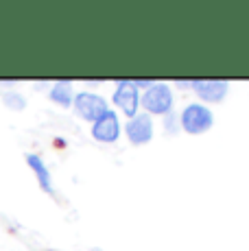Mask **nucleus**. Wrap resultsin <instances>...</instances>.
Returning a JSON list of instances; mask_svg holds the SVG:
<instances>
[{
    "label": "nucleus",
    "mask_w": 249,
    "mask_h": 251,
    "mask_svg": "<svg viewBox=\"0 0 249 251\" xmlns=\"http://www.w3.org/2000/svg\"><path fill=\"white\" fill-rule=\"evenodd\" d=\"M212 125H214V114L210 112V107H205L201 103H190L179 116V127L190 136H199V133L210 131Z\"/></svg>",
    "instance_id": "nucleus-1"
},
{
    "label": "nucleus",
    "mask_w": 249,
    "mask_h": 251,
    "mask_svg": "<svg viewBox=\"0 0 249 251\" xmlns=\"http://www.w3.org/2000/svg\"><path fill=\"white\" fill-rule=\"evenodd\" d=\"M145 114L149 116H166L173 112V90L166 83H153L140 99Z\"/></svg>",
    "instance_id": "nucleus-2"
},
{
    "label": "nucleus",
    "mask_w": 249,
    "mask_h": 251,
    "mask_svg": "<svg viewBox=\"0 0 249 251\" xmlns=\"http://www.w3.org/2000/svg\"><path fill=\"white\" fill-rule=\"evenodd\" d=\"M73 105H75V112L83 120H90V123H97L100 116H105L109 112L107 100L99 94H92V92H81V94H76Z\"/></svg>",
    "instance_id": "nucleus-3"
},
{
    "label": "nucleus",
    "mask_w": 249,
    "mask_h": 251,
    "mask_svg": "<svg viewBox=\"0 0 249 251\" xmlns=\"http://www.w3.org/2000/svg\"><path fill=\"white\" fill-rule=\"evenodd\" d=\"M114 105H116L127 118L138 116V107H140V94L138 88L131 81L123 79L116 83V92H114Z\"/></svg>",
    "instance_id": "nucleus-4"
},
{
    "label": "nucleus",
    "mask_w": 249,
    "mask_h": 251,
    "mask_svg": "<svg viewBox=\"0 0 249 251\" xmlns=\"http://www.w3.org/2000/svg\"><path fill=\"white\" fill-rule=\"evenodd\" d=\"M124 133H127L131 144H147L153 138V120L149 114H138L133 118H129V123L124 125Z\"/></svg>",
    "instance_id": "nucleus-5"
},
{
    "label": "nucleus",
    "mask_w": 249,
    "mask_h": 251,
    "mask_svg": "<svg viewBox=\"0 0 249 251\" xmlns=\"http://www.w3.org/2000/svg\"><path fill=\"white\" fill-rule=\"evenodd\" d=\"M92 136L94 140L105 142V144H112L118 140V136H121V120H118V116L112 109L105 116H100L97 123L92 125Z\"/></svg>",
    "instance_id": "nucleus-6"
},
{
    "label": "nucleus",
    "mask_w": 249,
    "mask_h": 251,
    "mask_svg": "<svg viewBox=\"0 0 249 251\" xmlns=\"http://www.w3.org/2000/svg\"><path fill=\"white\" fill-rule=\"evenodd\" d=\"M190 88L195 90V94L205 103H221L227 94V81H214V79H199L190 81Z\"/></svg>",
    "instance_id": "nucleus-7"
},
{
    "label": "nucleus",
    "mask_w": 249,
    "mask_h": 251,
    "mask_svg": "<svg viewBox=\"0 0 249 251\" xmlns=\"http://www.w3.org/2000/svg\"><path fill=\"white\" fill-rule=\"evenodd\" d=\"M26 164H28V166H31L33 175L37 177V181H40L42 190H44V192H49V195H52V192H55V188H52L50 171H49V166H46V164H44V160H42L40 155H33V153H28V155H26Z\"/></svg>",
    "instance_id": "nucleus-8"
},
{
    "label": "nucleus",
    "mask_w": 249,
    "mask_h": 251,
    "mask_svg": "<svg viewBox=\"0 0 249 251\" xmlns=\"http://www.w3.org/2000/svg\"><path fill=\"white\" fill-rule=\"evenodd\" d=\"M50 100H55L61 107H70V105L75 103L73 83H70V81H57L50 88Z\"/></svg>",
    "instance_id": "nucleus-9"
},
{
    "label": "nucleus",
    "mask_w": 249,
    "mask_h": 251,
    "mask_svg": "<svg viewBox=\"0 0 249 251\" xmlns=\"http://www.w3.org/2000/svg\"><path fill=\"white\" fill-rule=\"evenodd\" d=\"M2 103L7 105L9 109H16V112H22L26 107V99L18 92H4L2 94Z\"/></svg>",
    "instance_id": "nucleus-10"
},
{
    "label": "nucleus",
    "mask_w": 249,
    "mask_h": 251,
    "mask_svg": "<svg viewBox=\"0 0 249 251\" xmlns=\"http://www.w3.org/2000/svg\"><path fill=\"white\" fill-rule=\"evenodd\" d=\"M164 129H166L169 133H175L177 129H179V127H177V116H175L173 112L164 116Z\"/></svg>",
    "instance_id": "nucleus-11"
}]
</instances>
